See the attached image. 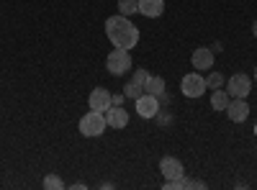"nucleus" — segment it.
I'll return each mask as SVG.
<instances>
[{"label":"nucleus","mask_w":257,"mask_h":190,"mask_svg":"<svg viewBox=\"0 0 257 190\" xmlns=\"http://www.w3.org/2000/svg\"><path fill=\"white\" fill-rule=\"evenodd\" d=\"M105 34L116 49H134L139 44V29L128 21V16H111L105 18Z\"/></svg>","instance_id":"obj_1"},{"label":"nucleus","mask_w":257,"mask_h":190,"mask_svg":"<svg viewBox=\"0 0 257 190\" xmlns=\"http://www.w3.org/2000/svg\"><path fill=\"white\" fill-rule=\"evenodd\" d=\"M77 129H80L82 136L95 139V136H100L105 129H108V121H105V113H100V111H88V113L80 118Z\"/></svg>","instance_id":"obj_2"},{"label":"nucleus","mask_w":257,"mask_h":190,"mask_svg":"<svg viewBox=\"0 0 257 190\" xmlns=\"http://www.w3.org/2000/svg\"><path fill=\"white\" fill-rule=\"evenodd\" d=\"M105 70H108L111 75H116V77L126 75L128 70H132V54H128V49H113L108 54V59H105Z\"/></svg>","instance_id":"obj_3"},{"label":"nucleus","mask_w":257,"mask_h":190,"mask_svg":"<svg viewBox=\"0 0 257 190\" xmlns=\"http://www.w3.org/2000/svg\"><path fill=\"white\" fill-rule=\"evenodd\" d=\"M206 77L201 72H188L183 80H180V93L185 98H201L206 93Z\"/></svg>","instance_id":"obj_4"},{"label":"nucleus","mask_w":257,"mask_h":190,"mask_svg":"<svg viewBox=\"0 0 257 190\" xmlns=\"http://www.w3.org/2000/svg\"><path fill=\"white\" fill-rule=\"evenodd\" d=\"M134 111H137V116H142V118H155L157 111H160V98H157V95H149V93H142V95L134 100Z\"/></svg>","instance_id":"obj_5"},{"label":"nucleus","mask_w":257,"mask_h":190,"mask_svg":"<svg viewBox=\"0 0 257 190\" xmlns=\"http://www.w3.org/2000/svg\"><path fill=\"white\" fill-rule=\"evenodd\" d=\"M226 93L231 95V98H247L249 93H252V80L247 77V75H231L229 80H226Z\"/></svg>","instance_id":"obj_6"},{"label":"nucleus","mask_w":257,"mask_h":190,"mask_svg":"<svg viewBox=\"0 0 257 190\" xmlns=\"http://www.w3.org/2000/svg\"><path fill=\"white\" fill-rule=\"evenodd\" d=\"M190 62H193V70L208 72V70H213V62H216V52L208 49V47H198L196 52H193Z\"/></svg>","instance_id":"obj_7"},{"label":"nucleus","mask_w":257,"mask_h":190,"mask_svg":"<svg viewBox=\"0 0 257 190\" xmlns=\"http://www.w3.org/2000/svg\"><path fill=\"white\" fill-rule=\"evenodd\" d=\"M226 116L231 118V123H244L249 118V103H247V98H231L229 108H226Z\"/></svg>","instance_id":"obj_8"},{"label":"nucleus","mask_w":257,"mask_h":190,"mask_svg":"<svg viewBox=\"0 0 257 190\" xmlns=\"http://www.w3.org/2000/svg\"><path fill=\"white\" fill-rule=\"evenodd\" d=\"M160 172H162L165 180H178V177L185 175L183 162H180L178 157H162V159H160Z\"/></svg>","instance_id":"obj_9"},{"label":"nucleus","mask_w":257,"mask_h":190,"mask_svg":"<svg viewBox=\"0 0 257 190\" xmlns=\"http://www.w3.org/2000/svg\"><path fill=\"white\" fill-rule=\"evenodd\" d=\"M88 103H90V111H100V113H105L113 105V95L105 90V88H95L93 93H90V98H88Z\"/></svg>","instance_id":"obj_10"},{"label":"nucleus","mask_w":257,"mask_h":190,"mask_svg":"<svg viewBox=\"0 0 257 190\" xmlns=\"http://www.w3.org/2000/svg\"><path fill=\"white\" fill-rule=\"evenodd\" d=\"M105 121H108L111 129H126L128 126V111L123 105H111V108L105 111Z\"/></svg>","instance_id":"obj_11"},{"label":"nucleus","mask_w":257,"mask_h":190,"mask_svg":"<svg viewBox=\"0 0 257 190\" xmlns=\"http://www.w3.org/2000/svg\"><path fill=\"white\" fill-rule=\"evenodd\" d=\"M137 6L144 18H160L165 11V0H137Z\"/></svg>","instance_id":"obj_12"},{"label":"nucleus","mask_w":257,"mask_h":190,"mask_svg":"<svg viewBox=\"0 0 257 190\" xmlns=\"http://www.w3.org/2000/svg\"><path fill=\"white\" fill-rule=\"evenodd\" d=\"M229 103H231V95H229L226 90L219 88V90L211 93V108H213V111H226Z\"/></svg>","instance_id":"obj_13"},{"label":"nucleus","mask_w":257,"mask_h":190,"mask_svg":"<svg viewBox=\"0 0 257 190\" xmlns=\"http://www.w3.org/2000/svg\"><path fill=\"white\" fill-rule=\"evenodd\" d=\"M144 93H149V95H162L165 93V80L162 77H152V75H149L147 77V82H144Z\"/></svg>","instance_id":"obj_14"},{"label":"nucleus","mask_w":257,"mask_h":190,"mask_svg":"<svg viewBox=\"0 0 257 190\" xmlns=\"http://www.w3.org/2000/svg\"><path fill=\"white\" fill-rule=\"evenodd\" d=\"M224 75L221 72H216V70H208V75H206V88H211V90H219L221 85H224Z\"/></svg>","instance_id":"obj_15"},{"label":"nucleus","mask_w":257,"mask_h":190,"mask_svg":"<svg viewBox=\"0 0 257 190\" xmlns=\"http://www.w3.org/2000/svg\"><path fill=\"white\" fill-rule=\"evenodd\" d=\"M118 13H121V16H134V13H139L137 0H118Z\"/></svg>","instance_id":"obj_16"},{"label":"nucleus","mask_w":257,"mask_h":190,"mask_svg":"<svg viewBox=\"0 0 257 190\" xmlns=\"http://www.w3.org/2000/svg\"><path fill=\"white\" fill-rule=\"evenodd\" d=\"M41 185H44L47 190H64V187H67V185H64V180H62L59 175H47Z\"/></svg>","instance_id":"obj_17"},{"label":"nucleus","mask_w":257,"mask_h":190,"mask_svg":"<svg viewBox=\"0 0 257 190\" xmlns=\"http://www.w3.org/2000/svg\"><path fill=\"white\" fill-rule=\"evenodd\" d=\"M142 93H144V88H139L137 82H126V85H123V95H126V98H132V100H137Z\"/></svg>","instance_id":"obj_18"},{"label":"nucleus","mask_w":257,"mask_h":190,"mask_svg":"<svg viewBox=\"0 0 257 190\" xmlns=\"http://www.w3.org/2000/svg\"><path fill=\"white\" fill-rule=\"evenodd\" d=\"M147 77H149V72H147V70H134V77H132V82H137L139 88H144Z\"/></svg>","instance_id":"obj_19"},{"label":"nucleus","mask_w":257,"mask_h":190,"mask_svg":"<svg viewBox=\"0 0 257 190\" xmlns=\"http://www.w3.org/2000/svg\"><path fill=\"white\" fill-rule=\"evenodd\" d=\"M190 187H198V190H206V182L203 180H188V190Z\"/></svg>","instance_id":"obj_20"},{"label":"nucleus","mask_w":257,"mask_h":190,"mask_svg":"<svg viewBox=\"0 0 257 190\" xmlns=\"http://www.w3.org/2000/svg\"><path fill=\"white\" fill-rule=\"evenodd\" d=\"M160 123H170V121H173V116H167V113H162V111H157V116H155Z\"/></svg>","instance_id":"obj_21"},{"label":"nucleus","mask_w":257,"mask_h":190,"mask_svg":"<svg viewBox=\"0 0 257 190\" xmlns=\"http://www.w3.org/2000/svg\"><path fill=\"white\" fill-rule=\"evenodd\" d=\"M123 98H126L123 93L121 95H113V105H123Z\"/></svg>","instance_id":"obj_22"},{"label":"nucleus","mask_w":257,"mask_h":190,"mask_svg":"<svg viewBox=\"0 0 257 190\" xmlns=\"http://www.w3.org/2000/svg\"><path fill=\"white\" fill-rule=\"evenodd\" d=\"M252 34H254V39H257V21H254V26H252Z\"/></svg>","instance_id":"obj_23"},{"label":"nucleus","mask_w":257,"mask_h":190,"mask_svg":"<svg viewBox=\"0 0 257 190\" xmlns=\"http://www.w3.org/2000/svg\"><path fill=\"white\" fill-rule=\"evenodd\" d=\"M254 82H257V67H254Z\"/></svg>","instance_id":"obj_24"},{"label":"nucleus","mask_w":257,"mask_h":190,"mask_svg":"<svg viewBox=\"0 0 257 190\" xmlns=\"http://www.w3.org/2000/svg\"><path fill=\"white\" fill-rule=\"evenodd\" d=\"M254 131H257V129H254Z\"/></svg>","instance_id":"obj_25"}]
</instances>
